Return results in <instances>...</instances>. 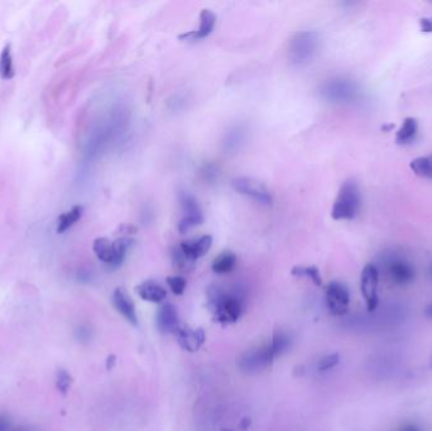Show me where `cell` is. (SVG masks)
<instances>
[{"label": "cell", "instance_id": "1", "mask_svg": "<svg viewBox=\"0 0 432 431\" xmlns=\"http://www.w3.org/2000/svg\"><path fill=\"white\" fill-rule=\"evenodd\" d=\"M290 335L278 332L268 344L246 352L239 358V367L246 372H257L268 367L276 358L290 348Z\"/></svg>", "mask_w": 432, "mask_h": 431}, {"label": "cell", "instance_id": "2", "mask_svg": "<svg viewBox=\"0 0 432 431\" xmlns=\"http://www.w3.org/2000/svg\"><path fill=\"white\" fill-rule=\"evenodd\" d=\"M210 310L222 324L238 321L243 312V298L237 292L225 291L220 286H213L208 291Z\"/></svg>", "mask_w": 432, "mask_h": 431}, {"label": "cell", "instance_id": "3", "mask_svg": "<svg viewBox=\"0 0 432 431\" xmlns=\"http://www.w3.org/2000/svg\"><path fill=\"white\" fill-rule=\"evenodd\" d=\"M362 196L354 181H345L336 196L331 209V218L335 220H353L360 209Z\"/></svg>", "mask_w": 432, "mask_h": 431}, {"label": "cell", "instance_id": "4", "mask_svg": "<svg viewBox=\"0 0 432 431\" xmlns=\"http://www.w3.org/2000/svg\"><path fill=\"white\" fill-rule=\"evenodd\" d=\"M319 47V36L313 30L298 32L291 39L290 59L296 65H302L311 60Z\"/></svg>", "mask_w": 432, "mask_h": 431}, {"label": "cell", "instance_id": "5", "mask_svg": "<svg viewBox=\"0 0 432 431\" xmlns=\"http://www.w3.org/2000/svg\"><path fill=\"white\" fill-rule=\"evenodd\" d=\"M378 286H380V271L373 263H369L363 268L360 275V291L364 298L368 312H374L380 304Z\"/></svg>", "mask_w": 432, "mask_h": 431}, {"label": "cell", "instance_id": "6", "mask_svg": "<svg viewBox=\"0 0 432 431\" xmlns=\"http://www.w3.org/2000/svg\"><path fill=\"white\" fill-rule=\"evenodd\" d=\"M321 93L325 99L333 103H349L357 97L358 89L354 82L344 79H335L326 82L322 86Z\"/></svg>", "mask_w": 432, "mask_h": 431}, {"label": "cell", "instance_id": "7", "mask_svg": "<svg viewBox=\"0 0 432 431\" xmlns=\"http://www.w3.org/2000/svg\"><path fill=\"white\" fill-rule=\"evenodd\" d=\"M326 305L335 316H343L351 305V292L342 282L333 281L326 287Z\"/></svg>", "mask_w": 432, "mask_h": 431}, {"label": "cell", "instance_id": "8", "mask_svg": "<svg viewBox=\"0 0 432 431\" xmlns=\"http://www.w3.org/2000/svg\"><path fill=\"white\" fill-rule=\"evenodd\" d=\"M233 186L239 193L248 196L259 204H263V205L272 204V196L269 193L268 189L258 180L244 178V176L237 178L233 180Z\"/></svg>", "mask_w": 432, "mask_h": 431}, {"label": "cell", "instance_id": "9", "mask_svg": "<svg viewBox=\"0 0 432 431\" xmlns=\"http://www.w3.org/2000/svg\"><path fill=\"white\" fill-rule=\"evenodd\" d=\"M388 278L397 286H407L415 281V267L409 260L400 257H393L386 265Z\"/></svg>", "mask_w": 432, "mask_h": 431}, {"label": "cell", "instance_id": "10", "mask_svg": "<svg viewBox=\"0 0 432 431\" xmlns=\"http://www.w3.org/2000/svg\"><path fill=\"white\" fill-rule=\"evenodd\" d=\"M176 338L179 347L187 352H197L206 341V335L202 327H191L188 325H181L176 332Z\"/></svg>", "mask_w": 432, "mask_h": 431}, {"label": "cell", "instance_id": "11", "mask_svg": "<svg viewBox=\"0 0 432 431\" xmlns=\"http://www.w3.org/2000/svg\"><path fill=\"white\" fill-rule=\"evenodd\" d=\"M157 327L164 334H176L179 324V312L172 304H164L157 312Z\"/></svg>", "mask_w": 432, "mask_h": 431}, {"label": "cell", "instance_id": "12", "mask_svg": "<svg viewBox=\"0 0 432 431\" xmlns=\"http://www.w3.org/2000/svg\"><path fill=\"white\" fill-rule=\"evenodd\" d=\"M112 305L120 315L128 320L132 325H138V315L135 312V305L133 300L128 295L126 290L118 287L112 294Z\"/></svg>", "mask_w": 432, "mask_h": 431}, {"label": "cell", "instance_id": "13", "mask_svg": "<svg viewBox=\"0 0 432 431\" xmlns=\"http://www.w3.org/2000/svg\"><path fill=\"white\" fill-rule=\"evenodd\" d=\"M216 15L213 10L210 9H202L200 13V26L196 30H190L186 33L179 35V39H202L206 38L211 35V32L215 28Z\"/></svg>", "mask_w": 432, "mask_h": 431}, {"label": "cell", "instance_id": "14", "mask_svg": "<svg viewBox=\"0 0 432 431\" xmlns=\"http://www.w3.org/2000/svg\"><path fill=\"white\" fill-rule=\"evenodd\" d=\"M213 246V237L211 236H202L195 240H185L179 245V249L191 260H199L209 252Z\"/></svg>", "mask_w": 432, "mask_h": 431}, {"label": "cell", "instance_id": "15", "mask_svg": "<svg viewBox=\"0 0 432 431\" xmlns=\"http://www.w3.org/2000/svg\"><path fill=\"white\" fill-rule=\"evenodd\" d=\"M135 291L142 300L155 303V304L162 303L167 296V291L164 286H161L159 283L155 282V281H144L135 287Z\"/></svg>", "mask_w": 432, "mask_h": 431}, {"label": "cell", "instance_id": "16", "mask_svg": "<svg viewBox=\"0 0 432 431\" xmlns=\"http://www.w3.org/2000/svg\"><path fill=\"white\" fill-rule=\"evenodd\" d=\"M179 204H181V208L185 213V218L204 219L202 208H200L199 202L195 199L193 193H188L186 190H182V191H179Z\"/></svg>", "mask_w": 432, "mask_h": 431}, {"label": "cell", "instance_id": "17", "mask_svg": "<svg viewBox=\"0 0 432 431\" xmlns=\"http://www.w3.org/2000/svg\"><path fill=\"white\" fill-rule=\"evenodd\" d=\"M418 132V120L415 118H406L403 120L402 126L395 133L397 144H409L415 141Z\"/></svg>", "mask_w": 432, "mask_h": 431}, {"label": "cell", "instance_id": "18", "mask_svg": "<svg viewBox=\"0 0 432 431\" xmlns=\"http://www.w3.org/2000/svg\"><path fill=\"white\" fill-rule=\"evenodd\" d=\"M237 266V256L230 251L220 253L213 262V271L219 275L229 274Z\"/></svg>", "mask_w": 432, "mask_h": 431}, {"label": "cell", "instance_id": "19", "mask_svg": "<svg viewBox=\"0 0 432 431\" xmlns=\"http://www.w3.org/2000/svg\"><path fill=\"white\" fill-rule=\"evenodd\" d=\"M92 249L94 253L97 254V258L104 262L109 266H112L114 263V247H112V242H110L108 238H97L94 240V245H92Z\"/></svg>", "mask_w": 432, "mask_h": 431}, {"label": "cell", "instance_id": "20", "mask_svg": "<svg viewBox=\"0 0 432 431\" xmlns=\"http://www.w3.org/2000/svg\"><path fill=\"white\" fill-rule=\"evenodd\" d=\"M82 213H84V208L81 205H75L66 213L61 214L60 218H59V223H57V233L62 234V233L68 231L72 225H75L81 219Z\"/></svg>", "mask_w": 432, "mask_h": 431}, {"label": "cell", "instance_id": "21", "mask_svg": "<svg viewBox=\"0 0 432 431\" xmlns=\"http://www.w3.org/2000/svg\"><path fill=\"white\" fill-rule=\"evenodd\" d=\"M15 70L13 65L12 45L7 44L0 53V77L3 80H12L14 77Z\"/></svg>", "mask_w": 432, "mask_h": 431}, {"label": "cell", "instance_id": "22", "mask_svg": "<svg viewBox=\"0 0 432 431\" xmlns=\"http://www.w3.org/2000/svg\"><path fill=\"white\" fill-rule=\"evenodd\" d=\"M135 246V240L129 237H121L115 242H112L114 247V263L112 267H119L120 265L126 260L127 253Z\"/></svg>", "mask_w": 432, "mask_h": 431}, {"label": "cell", "instance_id": "23", "mask_svg": "<svg viewBox=\"0 0 432 431\" xmlns=\"http://www.w3.org/2000/svg\"><path fill=\"white\" fill-rule=\"evenodd\" d=\"M411 171L421 179L432 180L431 156L418 157L410 162Z\"/></svg>", "mask_w": 432, "mask_h": 431}, {"label": "cell", "instance_id": "24", "mask_svg": "<svg viewBox=\"0 0 432 431\" xmlns=\"http://www.w3.org/2000/svg\"><path fill=\"white\" fill-rule=\"evenodd\" d=\"M291 275L295 277H308L316 286H321L322 283L320 271L315 266H296L291 269Z\"/></svg>", "mask_w": 432, "mask_h": 431}, {"label": "cell", "instance_id": "25", "mask_svg": "<svg viewBox=\"0 0 432 431\" xmlns=\"http://www.w3.org/2000/svg\"><path fill=\"white\" fill-rule=\"evenodd\" d=\"M243 140H244V129H242L240 126H235L226 135L225 149H238V146L240 143H243Z\"/></svg>", "mask_w": 432, "mask_h": 431}, {"label": "cell", "instance_id": "26", "mask_svg": "<svg viewBox=\"0 0 432 431\" xmlns=\"http://www.w3.org/2000/svg\"><path fill=\"white\" fill-rule=\"evenodd\" d=\"M74 379L71 377V374L65 370H59L56 374V387L60 391L61 394H66L70 390V387L72 385Z\"/></svg>", "mask_w": 432, "mask_h": 431}, {"label": "cell", "instance_id": "27", "mask_svg": "<svg viewBox=\"0 0 432 431\" xmlns=\"http://www.w3.org/2000/svg\"><path fill=\"white\" fill-rule=\"evenodd\" d=\"M167 285L175 295H182L186 290V280L182 276H170L167 277Z\"/></svg>", "mask_w": 432, "mask_h": 431}, {"label": "cell", "instance_id": "28", "mask_svg": "<svg viewBox=\"0 0 432 431\" xmlns=\"http://www.w3.org/2000/svg\"><path fill=\"white\" fill-rule=\"evenodd\" d=\"M172 257H173V263H175V266L181 269V271H187V269H190V268L194 266V260H190V258H187L186 256L182 253V251L177 248V249H175L173 253H172Z\"/></svg>", "mask_w": 432, "mask_h": 431}, {"label": "cell", "instance_id": "29", "mask_svg": "<svg viewBox=\"0 0 432 431\" xmlns=\"http://www.w3.org/2000/svg\"><path fill=\"white\" fill-rule=\"evenodd\" d=\"M340 362V356L337 353H333V354H328L325 357L321 358L317 363V370L320 372H326L328 370H333L335 368L336 365H339Z\"/></svg>", "mask_w": 432, "mask_h": 431}, {"label": "cell", "instance_id": "30", "mask_svg": "<svg viewBox=\"0 0 432 431\" xmlns=\"http://www.w3.org/2000/svg\"><path fill=\"white\" fill-rule=\"evenodd\" d=\"M420 30L425 33H432V15L431 17H425L420 21Z\"/></svg>", "mask_w": 432, "mask_h": 431}, {"label": "cell", "instance_id": "31", "mask_svg": "<svg viewBox=\"0 0 432 431\" xmlns=\"http://www.w3.org/2000/svg\"><path fill=\"white\" fill-rule=\"evenodd\" d=\"M119 234H126V236H128V234H135V233H137V228H135V227H133V225H124V224H123V225H120V228H119Z\"/></svg>", "mask_w": 432, "mask_h": 431}, {"label": "cell", "instance_id": "32", "mask_svg": "<svg viewBox=\"0 0 432 431\" xmlns=\"http://www.w3.org/2000/svg\"><path fill=\"white\" fill-rule=\"evenodd\" d=\"M252 424V419L249 416L243 417L242 420H240V424H239V429L240 430L246 431L249 429V426Z\"/></svg>", "mask_w": 432, "mask_h": 431}, {"label": "cell", "instance_id": "33", "mask_svg": "<svg viewBox=\"0 0 432 431\" xmlns=\"http://www.w3.org/2000/svg\"><path fill=\"white\" fill-rule=\"evenodd\" d=\"M398 431H422L421 428L418 424H413V423H409V424L403 425L402 428Z\"/></svg>", "mask_w": 432, "mask_h": 431}, {"label": "cell", "instance_id": "34", "mask_svg": "<svg viewBox=\"0 0 432 431\" xmlns=\"http://www.w3.org/2000/svg\"><path fill=\"white\" fill-rule=\"evenodd\" d=\"M117 363V357L115 356H109L106 359V368L112 370V367Z\"/></svg>", "mask_w": 432, "mask_h": 431}, {"label": "cell", "instance_id": "35", "mask_svg": "<svg viewBox=\"0 0 432 431\" xmlns=\"http://www.w3.org/2000/svg\"><path fill=\"white\" fill-rule=\"evenodd\" d=\"M425 315L426 316H427V318H430V319H432V304H430V305L426 307Z\"/></svg>", "mask_w": 432, "mask_h": 431}, {"label": "cell", "instance_id": "36", "mask_svg": "<svg viewBox=\"0 0 432 431\" xmlns=\"http://www.w3.org/2000/svg\"><path fill=\"white\" fill-rule=\"evenodd\" d=\"M430 275L432 276V265H431V267H430Z\"/></svg>", "mask_w": 432, "mask_h": 431}, {"label": "cell", "instance_id": "37", "mask_svg": "<svg viewBox=\"0 0 432 431\" xmlns=\"http://www.w3.org/2000/svg\"><path fill=\"white\" fill-rule=\"evenodd\" d=\"M224 431V430H223ZM228 431H230V430H228Z\"/></svg>", "mask_w": 432, "mask_h": 431}]
</instances>
